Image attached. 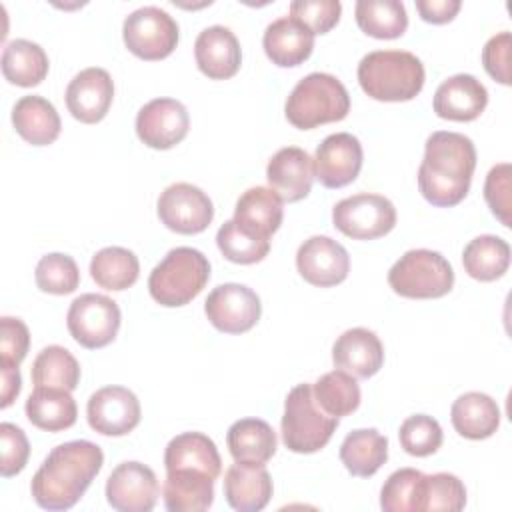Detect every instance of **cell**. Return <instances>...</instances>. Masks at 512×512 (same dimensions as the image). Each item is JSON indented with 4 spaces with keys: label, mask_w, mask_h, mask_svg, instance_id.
Returning a JSON list of instances; mask_svg holds the SVG:
<instances>
[{
    "label": "cell",
    "mask_w": 512,
    "mask_h": 512,
    "mask_svg": "<svg viewBox=\"0 0 512 512\" xmlns=\"http://www.w3.org/2000/svg\"><path fill=\"white\" fill-rule=\"evenodd\" d=\"M104 464V454L90 440H70L52 448L36 470L30 490L40 508L68 510L92 484Z\"/></svg>",
    "instance_id": "1"
},
{
    "label": "cell",
    "mask_w": 512,
    "mask_h": 512,
    "mask_svg": "<svg viewBox=\"0 0 512 512\" xmlns=\"http://www.w3.org/2000/svg\"><path fill=\"white\" fill-rule=\"evenodd\" d=\"M474 168L476 148L468 136L448 130L432 132L418 168L420 194L434 206H456L470 190Z\"/></svg>",
    "instance_id": "2"
},
{
    "label": "cell",
    "mask_w": 512,
    "mask_h": 512,
    "mask_svg": "<svg viewBox=\"0 0 512 512\" xmlns=\"http://www.w3.org/2000/svg\"><path fill=\"white\" fill-rule=\"evenodd\" d=\"M424 64L406 50H374L358 64L360 88L380 102H406L424 86Z\"/></svg>",
    "instance_id": "3"
},
{
    "label": "cell",
    "mask_w": 512,
    "mask_h": 512,
    "mask_svg": "<svg viewBox=\"0 0 512 512\" xmlns=\"http://www.w3.org/2000/svg\"><path fill=\"white\" fill-rule=\"evenodd\" d=\"M286 118L300 130L344 120L350 112V96L344 84L326 72H312L298 80L286 106Z\"/></svg>",
    "instance_id": "4"
},
{
    "label": "cell",
    "mask_w": 512,
    "mask_h": 512,
    "mask_svg": "<svg viewBox=\"0 0 512 512\" xmlns=\"http://www.w3.org/2000/svg\"><path fill=\"white\" fill-rule=\"evenodd\" d=\"M210 280L208 258L190 246L172 248L150 272V296L168 308L184 306L194 300Z\"/></svg>",
    "instance_id": "5"
},
{
    "label": "cell",
    "mask_w": 512,
    "mask_h": 512,
    "mask_svg": "<svg viewBox=\"0 0 512 512\" xmlns=\"http://www.w3.org/2000/svg\"><path fill=\"white\" fill-rule=\"evenodd\" d=\"M338 418L326 414L312 392V384L294 386L284 400V416L280 422L282 440L288 450L296 454H312L324 448L334 430Z\"/></svg>",
    "instance_id": "6"
},
{
    "label": "cell",
    "mask_w": 512,
    "mask_h": 512,
    "mask_svg": "<svg viewBox=\"0 0 512 512\" xmlns=\"http://www.w3.org/2000/svg\"><path fill=\"white\" fill-rule=\"evenodd\" d=\"M388 284L404 298H440L452 290L454 270L440 252L414 248L394 262Z\"/></svg>",
    "instance_id": "7"
},
{
    "label": "cell",
    "mask_w": 512,
    "mask_h": 512,
    "mask_svg": "<svg viewBox=\"0 0 512 512\" xmlns=\"http://www.w3.org/2000/svg\"><path fill=\"white\" fill-rule=\"evenodd\" d=\"M332 222L352 240H374L394 228L396 208L382 194L360 192L334 204Z\"/></svg>",
    "instance_id": "8"
},
{
    "label": "cell",
    "mask_w": 512,
    "mask_h": 512,
    "mask_svg": "<svg viewBox=\"0 0 512 512\" xmlns=\"http://www.w3.org/2000/svg\"><path fill=\"white\" fill-rule=\"evenodd\" d=\"M126 48L142 60H162L178 44L176 20L158 6H142L130 12L122 26Z\"/></svg>",
    "instance_id": "9"
},
{
    "label": "cell",
    "mask_w": 512,
    "mask_h": 512,
    "mask_svg": "<svg viewBox=\"0 0 512 512\" xmlns=\"http://www.w3.org/2000/svg\"><path fill=\"white\" fill-rule=\"evenodd\" d=\"M120 308L104 294H80L72 300L66 326L70 336L84 348H104L108 346L120 328Z\"/></svg>",
    "instance_id": "10"
},
{
    "label": "cell",
    "mask_w": 512,
    "mask_h": 512,
    "mask_svg": "<svg viewBox=\"0 0 512 512\" xmlns=\"http://www.w3.org/2000/svg\"><path fill=\"white\" fill-rule=\"evenodd\" d=\"M156 208L160 222L178 234L204 232L214 218L212 200L202 188L190 182H176L164 188Z\"/></svg>",
    "instance_id": "11"
},
{
    "label": "cell",
    "mask_w": 512,
    "mask_h": 512,
    "mask_svg": "<svg viewBox=\"0 0 512 512\" xmlns=\"http://www.w3.org/2000/svg\"><path fill=\"white\" fill-rule=\"evenodd\" d=\"M204 312L216 330L226 334H242L256 326L262 314V304L252 288L228 282L216 286L208 294Z\"/></svg>",
    "instance_id": "12"
},
{
    "label": "cell",
    "mask_w": 512,
    "mask_h": 512,
    "mask_svg": "<svg viewBox=\"0 0 512 512\" xmlns=\"http://www.w3.org/2000/svg\"><path fill=\"white\" fill-rule=\"evenodd\" d=\"M158 496V478L142 462H122L106 480V500L118 512H148Z\"/></svg>",
    "instance_id": "13"
},
{
    "label": "cell",
    "mask_w": 512,
    "mask_h": 512,
    "mask_svg": "<svg viewBox=\"0 0 512 512\" xmlns=\"http://www.w3.org/2000/svg\"><path fill=\"white\" fill-rule=\"evenodd\" d=\"M190 128L186 106L174 98H154L138 110L136 134L156 150H168L182 142Z\"/></svg>",
    "instance_id": "14"
},
{
    "label": "cell",
    "mask_w": 512,
    "mask_h": 512,
    "mask_svg": "<svg viewBox=\"0 0 512 512\" xmlns=\"http://www.w3.org/2000/svg\"><path fill=\"white\" fill-rule=\"evenodd\" d=\"M88 424L104 436H124L140 422V402L124 386H104L88 398Z\"/></svg>",
    "instance_id": "15"
},
{
    "label": "cell",
    "mask_w": 512,
    "mask_h": 512,
    "mask_svg": "<svg viewBox=\"0 0 512 512\" xmlns=\"http://www.w3.org/2000/svg\"><path fill=\"white\" fill-rule=\"evenodd\" d=\"M314 178L326 188H342L356 180L362 168V144L350 132L326 136L312 158Z\"/></svg>",
    "instance_id": "16"
},
{
    "label": "cell",
    "mask_w": 512,
    "mask_h": 512,
    "mask_svg": "<svg viewBox=\"0 0 512 512\" xmlns=\"http://www.w3.org/2000/svg\"><path fill=\"white\" fill-rule=\"evenodd\" d=\"M296 268L308 284L328 288L346 280L350 256L346 248L330 236H310L296 252Z\"/></svg>",
    "instance_id": "17"
},
{
    "label": "cell",
    "mask_w": 512,
    "mask_h": 512,
    "mask_svg": "<svg viewBox=\"0 0 512 512\" xmlns=\"http://www.w3.org/2000/svg\"><path fill=\"white\" fill-rule=\"evenodd\" d=\"M112 98L114 82L110 74L98 66L78 72L66 88L68 112L84 124L100 122L108 114Z\"/></svg>",
    "instance_id": "18"
},
{
    "label": "cell",
    "mask_w": 512,
    "mask_h": 512,
    "mask_svg": "<svg viewBox=\"0 0 512 512\" xmlns=\"http://www.w3.org/2000/svg\"><path fill=\"white\" fill-rule=\"evenodd\" d=\"M488 104L486 86L472 74H454L446 78L434 92V112L444 120L470 122L476 120Z\"/></svg>",
    "instance_id": "19"
},
{
    "label": "cell",
    "mask_w": 512,
    "mask_h": 512,
    "mask_svg": "<svg viewBox=\"0 0 512 512\" xmlns=\"http://www.w3.org/2000/svg\"><path fill=\"white\" fill-rule=\"evenodd\" d=\"M266 178L270 188L282 198V202H298L312 190L314 164L306 150L298 146L280 148L266 166Z\"/></svg>",
    "instance_id": "20"
},
{
    "label": "cell",
    "mask_w": 512,
    "mask_h": 512,
    "mask_svg": "<svg viewBox=\"0 0 512 512\" xmlns=\"http://www.w3.org/2000/svg\"><path fill=\"white\" fill-rule=\"evenodd\" d=\"M194 58L202 74L212 80L232 78L242 62L240 42L226 26L204 28L194 42Z\"/></svg>",
    "instance_id": "21"
},
{
    "label": "cell",
    "mask_w": 512,
    "mask_h": 512,
    "mask_svg": "<svg viewBox=\"0 0 512 512\" xmlns=\"http://www.w3.org/2000/svg\"><path fill=\"white\" fill-rule=\"evenodd\" d=\"M332 362L338 370L354 378H370L384 364V346L380 338L362 326L342 332L332 346Z\"/></svg>",
    "instance_id": "22"
},
{
    "label": "cell",
    "mask_w": 512,
    "mask_h": 512,
    "mask_svg": "<svg viewBox=\"0 0 512 512\" xmlns=\"http://www.w3.org/2000/svg\"><path fill=\"white\" fill-rule=\"evenodd\" d=\"M262 46L272 64L282 68L300 66L314 48V34L296 18L282 16L264 30Z\"/></svg>",
    "instance_id": "23"
},
{
    "label": "cell",
    "mask_w": 512,
    "mask_h": 512,
    "mask_svg": "<svg viewBox=\"0 0 512 512\" xmlns=\"http://www.w3.org/2000/svg\"><path fill=\"white\" fill-rule=\"evenodd\" d=\"M272 476L264 466L232 464L224 476L226 502L240 512H258L272 498Z\"/></svg>",
    "instance_id": "24"
},
{
    "label": "cell",
    "mask_w": 512,
    "mask_h": 512,
    "mask_svg": "<svg viewBox=\"0 0 512 512\" xmlns=\"http://www.w3.org/2000/svg\"><path fill=\"white\" fill-rule=\"evenodd\" d=\"M164 466L170 470H198L210 478H218L222 458L212 438L202 432H182L174 436L164 450Z\"/></svg>",
    "instance_id": "25"
},
{
    "label": "cell",
    "mask_w": 512,
    "mask_h": 512,
    "mask_svg": "<svg viewBox=\"0 0 512 512\" xmlns=\"http://www.w3.org/2000/svg\"><path fill=\"white\" fill-rule=\"evenodd\" d=\"M282 198L266 186H252L236 202L234 222L244 230L270 238L282 224Z\"/></svg>",
    "instance_id": "26"
},
{
    "label": "cell",
    "mask_w": 512,
    "mask_h": 512,
    "mask_svg": "<svg viewBox=\"0 0 512 512\" xmlns=\"http://www.w3.org/2000/svg\"><path fill=\"white\" fill-rule=\"evenodd\" d=\"M228 450L234 462L264 466L276 452V432L266 420L242 418L236 420L226 434Z\"/></svg>",
    "instance_id": "27"
},
{
    "label": "cell",
    "mask_w": 512,
    "mask_h": 512,
    "mask_svg": "<svg viewBox=\"0 0 512 512\" xmlns=\"http://www.w3.org/2000/svg\"><path fill=\"white\" fill-rule=\"evenodd\" d=\"M12 124L16 132L32 146L52 144L62 128L60 116L52 102L44 96H22L12 108Z\"/></svg>",
    "instance_id": "28"
},
{
    "label": "cell",
    "mask_w": 512,
    "mask_h": 512,
    "mask_svg": "<svg viewBox=\"0 0 512 512\" xmlns=\"http://www.w3.org/2000/svg\"><path fill=\"white\" fill-rule=\"evenodd\" d=\"M162 496L170 512H204L214 502V478L198 470H170Z\"/></svg>",
    "instance_id": "29"
},
{
    "label": "cell",
    "mask_w": 512,
    "mask_h": 512,
    "mask_svg": "<svg viewBox=\"0 0 512 512\" xmlns=\"http://www.w3.org/2000/svg\"><path fill=\"white\" fill-rule=\"evenodd\" d=\"M450 420L460 436L484 440L498 430L500 408L496 400L484 392H466L454 400Z\"/></svg>",
    "instance_id": "30"
},
{
    "label": "cell",
    "mask_w": 512,
    "mask_h": 512,
    "mask_svg": "<svg viewBox=\"0 0 512 512\" xmlns=\"http://www.w3.org/2000/svg\"><path fill=\"white\" fill-rule=\"evenodd\" d=\"M28 420L46 432H60L74 426L78 418V406L70 390L34 386V392L26 400Z\"/></svg>",
    "instance_id": "31"
},
{
    "label": "cell",
    "mask_w": 512,
    "mask_h": 512,
    "mask_svg": "<svg viewBox=\"0 0 512 512\" xmlns=\"http://www.w3.org/2000/svg\"><path fill=\"white\" fill-rule=\"evenodd\" d=\"M340 460L352 476L368 478L388 460V438L376 428L352 430L340 444Z\"/></svg>",
    "instance_id": "32"
},
{
    "label": "cell",
    "mask_w": 512,
    "mask_h": 512,
    "mask_svg": "<svg viewBox=\"0 0 512 512\" xmlns=\"http://www.w3.org/2000/svg\"><path fill=\"white\" fill-rule=\"evenodd\" d=\"M48 56L44 48L32 40H10L2 50V74L10 84L30 88L40 84L48 74Z\"/></svg>",
    "instance_id": "33"
},
{
    "label": "cell",
    "mask_w": 512,
    "mask_h": 512,
    "mask_svg": "<svg viewBox=\"0 0 512 512\" xmlns=\"http://www.w3.org/2000/svg\"><path fill=\"white\" fill-rule=\"evenodd\" d=\"M462 264L470 278L492 282L510 266V244L494 234L476 236L464 246Z\"/></svg>",
    "instance_id": "34"
},
{
    "label": "cell",
    "mask_w": 512,
    "mask_h": 512,
    "mask_svg": "<svg viewBox=\"0 0 512 512\" xmlns=\"http://www.w3.org/2000/svg\"><path fill=\"white\" fill-rule=\"evenodd\" d=\"M140 274V262L136 254L122 246H106L98 250L90 260L92 280L106 290H126Z\"/></svg>",
    "instance_id": "35"
},
{
    "label": "cell",
    "mask_w": 512,
    "mask_h": 512,
    "mask_svg": "<svg viewBox=\"0 0 512 512\" xmlns=\"http://www.w3.org/2000/svg\"><path fill=\"white\" fill-rule=\"evenodd\" d=\"M354 14L360 30L380 40L398 38L408 28V14L400 0H358Z\"/></svg>",
    "instance_id": "36"
},
{
    "label": "cell",
    "mask_w": 512,
    "mask_h": 512,
    "mask_svg": "<svg viewBox=\"0 0 512 512\" xmlns=\"http://www.w3.org/2000/svg\"><path fill=\"white\" fill-rule=\"evenodd\" d=\"M32 382L34 386L72 392L80 382V364L64 346H46L32 362Z\"/></svg>",
    "instance_id": "37"
},
{
    "label": "cell",
    "mask_w": 512,
    "mask_h": 512,
    "mask_svg": "<svg viewBox=\"0 0 512 512\" xmlns=\"http://www.w3.org/2000/svg\"><path fill=\"white\" fill-rule=\"evenodd\" d=\"M318 406L330 416H348L360 406V386L356 378L344 370L322 374L312 384Z\"/></svg>",
    "instance_id": "38"
},
{
    "label": "cell",
    "mask_w": 512,
    "mask_h": 512,
    "mask_svg": "<svg viewBox=\"0 0 512 512\" xmlns=\"http://www.w3.org/2000/svg\"><path fill=\"white\" fill-rule=\"evenodd\" d=\"M424 474L416 468H400L392 472L382 490L380 506L384 512H422Z\"/></svg>",
    "instance_id": "39"
},
{
    "label": "cell",
    "mask_w": 512,
    "mask_h": 512,
    "mask_svg": "<svg viewBox=\"0 0 512 512\" xmlns=\"http://www.w3.org/2000/svg\"><path fill=\"white\" fill-rule=\"evenodd\" d=\"M222 256L234 264H256L270 252V238L256 236L232 220H226L216 234Z\"/></svg>",
    "instance_id": "40"
},
{
    "label": "cell",
    "mask_w": 512,
    "mask_h": 512,
    "mask_svg": "<svg viewBox=\"0 0 512 512\" xmlns=\"http://www.w3.org/2000/svg\"><path fill=\"white\" fill-rule=\"evenodd\" d=\"M36 286L48 294H70L80 284V270L72 256L62 252L46 254L36 264Z\"/></svg>",
    "instance_id": "41"
},
{
    "label": "cell",
    "mask_w": 512,
    "mask_h": 512,
    "mask_svg": "<svg viewBox=\"0 0 512 512\" xmlns=\"http://www.w3.org/2000/svg\"><path fill=\"white\" fill-rule=\"evenodd\" d=\"M466 506L462 480L448 472L424 474L422 512H458Z\"/></svg>",
    "instance_id": "42"
},
{
    "label": "cell",
    "mask_w": 512,
    "mask_h": 512,
    "mask_svg": "<svg viewBox=\"0 0 512 512\" xmlns=\"http://www.w3.org/2000/svg\"><path fill=\"white\" fill-rule=\"evenodd\" d=\"M398 438L404 452L422 458L434 454L442 446L444 434L436 418L428 414H414L400 424Z\"/></svg>",
    "instance_id": "43"
},
{
    "label": "cell",
    "mask_w": 512,
    "mask_h": 512,
    "mask_svg": "<svg viewBox=\"0 0 512 512\" xmlns=\"http://www.w3.org/2000/svg\"><path fill=\"white\" fill-rule=\"evenodd\" d=\"M342 14L338 0H294L290 16L300 20L312 34H326L332 30Z\"/></svg>",
    "instance_id": "44"
},
{
    "label": "cell",
    "mask_w": 512,
    "mask_h": 512,
    "mask_svg": "<svg viewBox=\"0 0 512 512\" xmlns=\"http://www.w3.org/2000/svg\"><path fill=\"white\" fill-rule=\"evenodd\" d=\"M0 442H2V476L10 478L24 470L28 456H30V444L24 434V430L12 422L0 424Z\"/></svg>",
    "instance_id": "45"
},
{
    "label": "cell",
    "mask_w": 512,
    "mask_h": 512,
    "mask_svg": "<svg viewBox=\"0 0 512 512\" xmlns=\"http://www.w3.org/2000/svg\"><path fill=\"white\" fill-rule=\"evenodd\" d=\"M510 164L502 162L490 168L484 182V198L492 214L504 224L510 226Z\"/></svg>",
    "instance_id": "46"
},
{
    "label": "cell",
    "mask_w": 512,
    "mask_h": 512,
    "mask_svg": "<svg viewBox=\"0 0 512 512\" xmlns=\"http://www.w3.org/2000/svg\"><path fill=\"white\" fill-rule=\"evenodd\" d=\"M30 346L28 326L20 318L2 316L0 318V362L20 366L26 358Z\"/></svg>",
    "instance_id": "47"
},
{
    "label": "cell",
    "mask_w": 512,
    "mask_h": 512,
    "mask_svg": "<svg viewBox=\"0 0 512 512\" xmlns=\"http://www.w3.org/2000/svg\"><path fill=\"white\" fill-rule=\"evenodd\" d=\"M510 32L492 36L482 48V64L486 72L500 84H510Z\"/></svg>",
    "instance_id": "48"
},
{
    "label": "cell",
    "mask_w": 512,
    "mask_h": 512,
    "mask_svg": "<svg viewBox=\"0 0 512 512\" xmlns=\"http://www.w3.org/2000/svg\"><path fill=\"white\" fill-rule=\"evenodd\" d=\"M460 6V0H416V10L420 12L422 20L430 24L450 22L458 14Z\"/></svg>",
    "instance_id": "49"
},
{
    "label": "cell",
    "mask_w": 512,
    "mask_h": 512,
    "mask_svg": "<svg viewBox=\"0 0 512 512\" xmlns=\"http://www.w3.org/2000/svg\"><path fill=\"white\" fill-rule=\"evenodd\" d=\"M0 372H2V386H0V406L8 408L16 396L20 394L22 388V378H20V370L18 366L12 364H4L0 362Z\"/></svg>",
    "instance_id": "50"
}]
</instances>
